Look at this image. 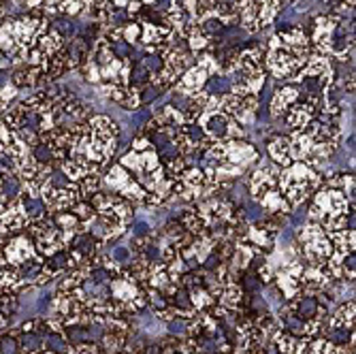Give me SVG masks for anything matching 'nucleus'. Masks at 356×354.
Listing matches in <instances>:
<instances>
[{
  "label": "nucleus",
  "mask_w": 356,
  "mask_h": 354,
  "mask_svg": "<svg viewBox=\"0 0 356 354\" xmlns=\"http://www.w3.org/2000/svg\"><path fill=\"white\" fill-rule=\"evenodd\" d=\"M309 43L316 54L337 62H350L354 56V19L322 13L312 19Z\"/></svg>",
  "instance_id": "obj_3"
},
{
  "label": "nucleus",
  "mask_w": 356,
  "mask_h": 354,
  "mask_svg": "<svg viewBox=\"0 0 356 354\" xmlns=\"http://www.w3.org/2000/svg\"><path fill=\"white\" fill-rule=\"evenodd\" d=\"M267 156H269L271 163H275L282 169L295 163L293 150H290V139L286 135H280V133L267 139Z\"/></svg>",
  "instance_id": "obj_10"
},
{
  "label": "nucleus",
  "mask_w": 356,
  "mask_h": 354,
  "mask_svg": "<svg viewBox=\"0 0 356 354\" xmlns=\"http://www.w3.org/2000/svg\"><path fill=\"white\" fill-rule=\"evenodd\" d=\"M337 348H339V346L331 344L327 337L318 335V337H314V339L309 341L305 354H337Z\"/></svg>",
  "instance_id": "obj_14"
},
{
  "label": "nucleus",
  "mask_w": 356,
  "mask_h": 354,
  "mask_svg": "<svg viewBox=\"0 0 356 354\" xmlns=\"http://www.w3.org/2000/svg\"><path fill=\"white\" fill-rule=\"evenodd\" d=\"M128 344V333H118V331H105L101 337V348L105 354H118L124 352Z\"/></svg>",
  "instance_id": "obj_12"
},
{
  "label": "nucleus",
  "mask_w": 356,
  "mask_h": 354,
  "mask_svg": "<svg viewBox=\"0 0 356 354\" xmlns=\"http://www.w3.org/2000/svg\"><path fill=\"white\" fill-rule=\"evenodd\" d=\"M86 13V0H62L58 7V15L62 17H77Z\"/></svg>",
  "instance_id": "obj_15"
},
{
  "label": "nucleus",
  "mask_w": 356,
  "mask_h": 354,
  "mask_svg": "<svg viewBox=\"0 0 356 354\" xmlns=\"http://www.w3.org/2000/svg\"><path fill=\"white\" fill-rule=\"evenodd\" d=\"M51 26V17L41 11H24L7 15L0 22V51L7 54L13 64L24 62L28 49L35 45Z\"/></svg>",
  "instance_id": "obj_2"
},
{
  "label": "nucleus",
  "mask_w": 356,
  "mask_h": 354,
  "mask_svg": "<svg viewBox=\"0 0 356 354\" xmlns=\"http://www.w3.org/2000/svg\"><path fill=\"white\" fill-rule=\"evenodd\" d=\"M314 54L307 32L301 26H288L265 45V71L280 81H297L305 62Z\"/></svg>",
  "instance_id": "obj_1"
},
{
  "label": "nucleus",
  "mask_w": 356,
  "mask_h": 354,
  "mask_svg": "<svg viewBox=\"0 0 356 354\" xmlns=\"http://www.w3.org/2000/svg\"><path fill=\"white\" fill-rule=\"evenodd\" d=\"M209 81V73L201 67V64H192V67L179 77V81L173 86L175 92H179L184 99H190V96L199 94Z\"/></svg>",
  "instance_id": "obj_9"
},
{
  "label": "nucleus",
  "mask_w": 356,
  "mask_h": 354,
  "mask_svg": "<svg viewBox=\"0 0 356 354\" xmlns=\"http://www.w3.org/2000/svg\"><path fill=\"white\" fill-rule=\"evenodd\" d=\"M109 3L118 9V11H124L128 19H135L145 7L141 5V0H109Z\"/></svg>",
  "instance_id": "obj_13"
},
{
  "label": "nucleus",
  "mask_w": 356,
  "mask_h": 354,
  "mask_svg": "<svg viewBox=\"0 0 356 354\" xmlns=\"http://www.w3.org/2000/svg\"><path fill=\"white\" fill-rule=\"evenodd\" d=\"M17 88L11 83V81H5V83H0V115H3L9 107H11V101L17 96Z\"/></svg>",
  "instance_id": "obj_16"
},
{
  "label": "nucleus",
  "mask_w": 356,
  "mask_h": 354,
  "mask_svg": "<svg viewBox=\"0 0 356 354\" xmlns=\"http://www.w3.org/2000/svg\"><path fill=\"white\" fill-rule=\"evenodd\" d=\"M11 67H13L11 58H9L7 54L0 51V73H7V71H11Z\"/></svg>",
  "instance_id": "obj_18"
},
{
  "label": "nucleus",
  "mask_w": 356,
  "mask_h": 354,
  "mask_svg": "<svg viewBox=\"0 0 356 354\" xmlns=\"http://www.w3.org/2000/svg\"><path fill=\"white\" fill-rule=\"evenodd\" d=\"M165 329H167L165 333H169V335L179 337V339H181V337H186V333H188V320L177 316V318H173V320H171V323H167V325H165Z\"/></svg>",
  "instance_id": "obj_17"
},
{
  "label": "nucleus",
  "mask_w": 356,
  "mask_h": 354,
  "mask_svg": "<svg viewBox=\"0 0 356 354\" xmlns=\"http://www.w3.org/2000/svg\"><path fill=\"white\" fill-rule=\"evenodd\" d=\"M103 184L109 186V188L115 192V195L124 197L126 201H131V203H135V205H143L145 195H147V192L137 184V179H135L131 173H128L120 163H115L113 167H109V171H107Z\"/></svg>",
  "instance_id": "obj_7"
},
{
  "label": "nucleus",
  "mask_w": 356,
  "mask_h": 354,
  "mask_svg": "<svg viewBox=\"0 0 356 354\" xmlns=\"http://www.w3.org/2000/svg\"><path fill=\"white\" fill-rule=\"evenodd\" d=\"M354 320H356V303L354 297L339 303L335 309L329 312L325 327H337V329H354Z\"/></svg>",
  "instance_id": "obj_11"
},
{
  "label": "nucleus",
  "mask_w": 356,
  "mask_h": 354,
  "mask_svg": "<svg viewBox=\"0 0 356 354\" xmlns=\"http://www.w3.org/2000/svg\"><path fill=\"white\" fill-rule=\"evenodd\" d=\"M237 26L250 35L267 30L282 13L284 0H233Z\"/></svg>",
  "instance_id": "obj_5"
},
{
  "label": "nucleus",
  "mask_w": 356,
  "mask_h": 354,
  "mask_svg": "<svg viewBox=\"0 0 356 354\" xmlns=\"http://www.w3.org/2000/svg\"><path fill=\"white\" fill-rule=\"evenodd\" d=\"M301 99V88L295 81H286L284 86H277L271 103H269V115L275 120H282L286 115V111L290 109V105H295Z\"/></svg>",
  "instance_id": "obj_8"
},
{
  "label": "nucleus",
  "mask_w": 356,
  "mask_h": 354,
  "mask_svg": "<svg viewBox=\"0 0 356 354\" xmlns=\"http://www.w3.org/2000/svg\"><path fill=\"white\" fill-rule=\"evenodd\" d=\"M288 3H297V0H288Z\"/></svg>",
  "instance_id": "obj_20"
},
{
  "label": "nucleus",
  "mask_w": 356,
  "mask_h": 354,
  "mask_svg": "<svg viewBox=\"0 0 356 354\" xmlns=\"http://www.w3.org/2000/svg\"><path fill=\"white\" fill-rule=\"evenodd\" d=\"M194 64V54L186 47L181 39H177L165 54L160 69L152 75L149 86L158 92L173 90V86L179 81V77Z\"/></svg>",
  "instance_id": "obj_6"
},
{
  "label": "nucleus",
  "mask_w": 356,
  "mask_h": 354,
  "mask_svg": "<svg viewBox=\"0 0 356 354\" xmlns=\"http://www.w3.org/2000/svg\"><path fill=\"white\" fill-rule=\"evenodd\" d=\"M160 3V0H141V5L143 7H156Z\"/></svg>",
  "instance_id": "obj_19"
},
{
  "label": "nucleus",
  "mask_w": 356,
  "mask_h": 354,
  "mask_svg": "<svg viewBox=\"0 0 356 354\" xmlns=\"http://www.w3.org/2000/svg\"><path fill=\"white\" fill-rule=\"evenodd\" d=\"M320 184H322V175L314 167L299 163V160L284 167L277 177V188L286 203L290 205V209L301 207V203H305L314 195L320 188Z\"/></svg>",
  "instance_id": "obj_4"
}]
</instances>
